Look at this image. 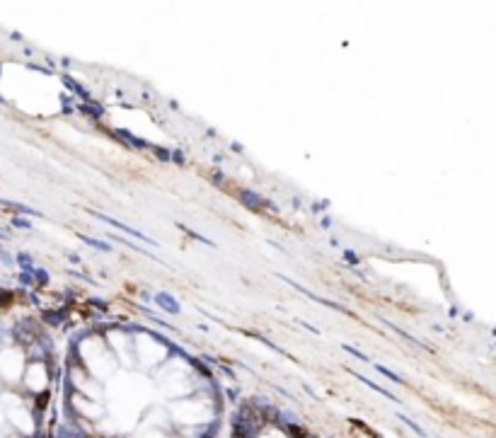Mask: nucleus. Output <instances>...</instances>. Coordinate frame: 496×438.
Wrapping results in <instances>:
<instances>
[{
  "mask_svg": "<svg viewBox=\"0 0 496 438\" xmlns=\"http://www.w3.org/2000/svg\"><path fill=\"white\" fill-rule=\"evenodd\" d=\"M160 303H165V305H170V313H177V305H175V301H170V298H165V296H160Z\"/></svg>",
  "mask_w": 496,
  "mask_h": 438,
  "instance_id": "obj_1",
  "label": "nucleus"
}]
</instances>
